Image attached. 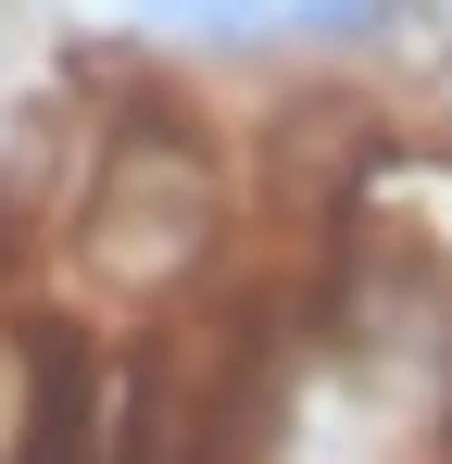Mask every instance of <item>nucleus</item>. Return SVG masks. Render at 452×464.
Segmentation results:
<instances>
[{"instance_id": "nucleus-1", "label": "nucleus", "mask_w": 452, "mask_h": 464, "mask_svg": "<svg viewBox=\"0 0 452 464\" xmlns=\"http://www.w3.org/2000/svg\"><path fill=\"white\" fill-rule=\"evenodd\" d=\"M301 25H327V38H377L389 0H301Z\"/></svg>"}, {"instance_id": "nucleus-2", "label": "nucleus", "mask_w": 452, "mask_h": 464, "mask_svg": "<svg viewBox=\"0 0 452 464\" xmlns=\"http://www.w3.org/2000/svg\"><path fill=\"white\" fill-rule=\"evenodd\" d=\"M139 13H163V25H251L264 0H139Z\"/></svg>"}]
</instances>
